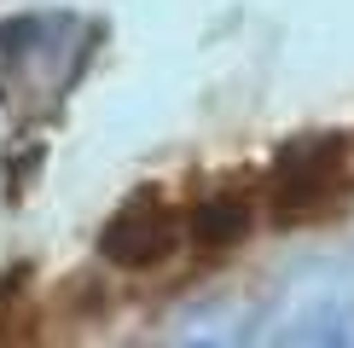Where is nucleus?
<instances>
[{
    "instance_id": "1",
    "label": "nucleus",
    "mask_w": 354,
    "mask_h": 348,
    "mask_svg": "<svg viewBox=\"0 0 354 348\" xmlns=\"http://www.w3.org/2000/svg\"><path fill=\"white\" fill-rule=\"evenodd\" d=\"M348 197V174H343V139L314 134L285 145L273 168V226H302L331 215Z\"/></svg>"
},
{
    "instance_id": "2",
    "label": "nucleus",
    "mask_w": 354,
    "mask_h": 348,
    "mask_svg": "<svg viewBox=\"0 0 354 348\" xmlns=\"http://www.w3.org/2000/svg\"><path fill=\"white\" fill-rule=\"evenodd\" d=\"M174 244H180V215H174L169 203H157V197H134L105 232H99V255H105L111 267H122V273H145V267H157V261H169Z\"/></svg>"
},
{
    "instance_id": "3",
    "label": "nucleus",
    "mask_w": 354,
    "mask_h": 348,
    "mask_svg": "<svg viewBox=\"0 0 354 348\" xmlns=\"http://www.w3.org/2000/svg\"><path fill=\"white\" fill-rule=\"evenodd\" d=\"M192 244L198 250H227V244H244L250 238V203L244 197H203L198 209H192Z\"/></svg>"
}]
</instances>
